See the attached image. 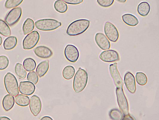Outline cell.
Instances as JSON below:
<instances>
[{
	"instance_id": "1",
	"label": "cell",
	"mask_w": 159,
	"mask_h": 120,
	"mask_svg": "<svg viewBox=\"0 0 159 120\" xmlns=\"http://www.w3.org/2000/svg\"><path fill=\"white\" fill-rule=\"evenodd\" d=\"M90 23V21L85 19L76 20L68 26L66 33L70 36L79 35L84 32L88 28Z\"/></svg>"
},
{
	"instance_id": "2",
	"label": "cell",
	"mask_w": 159,
	"mask_h": 120,
	"mask_svg": "<svg viewBox=\"0 0 159 120\" xmlns=\"http://www.w3.org/2000/svg\"><path fill=\"white\" fill-rule=\"evenodd\" d=\"M88 75L87 72L81 68L76 73L73 80V88L75 92H82L88 82Z\"/></svg>"
},
{
	"instance_id": "3",
	"label": "cell",
	"mask_w": 159,
	"mask_h": 120,
	"mask_svg": "<svg viewBox=\"0 0 159 120\" xmlns=\"http://www.w3.org/2000/svg\"><path fill=\"white\" fill-rule=\"evenodd\" d=\"M5 88L9 94L16 96L19 93V89L17 80L15 76L10 72H8L4 78Z\"/></svg>"
},
{
	"instance_id": "4",
	"label": "cell",
	"mask_w": 159,
	"mask_h": 120,
	"mask_svg": "<svg viewBox=\"0 0 159 120\" xmlns=\"http://www.w3.org/2000/svg\"><path fill=\"white\" fill-rule=\"evenodd\" d=\"M36 28L43 31L55 30L62 25L61 22L52 19H44L36 21L35 23Z\"/></svg>"
},
{
	"instance_id": "5",
	"label": "cell",
	"mask_w": 159,
	"mask_h": 120,
	"mask_svg": "<svg viewBox=\"0 0 159 120\" xmlns=\"http://www.w3.org/2000/svg\"><path fill=\"white\" fill-rule=\"evenodd\" d=\"M40 38L39 33L33 31L28 34L22 41V46L25 50H30L34 47L38 43Z\"/></svg>"
},
{
	"instance_id": "6",
	"label": "cell",
	"mask_w": 159,
	"mask_h": 120,
	"mask_svg": "<svg viewBox=\"0 0 159 120\" xmlns=\"http://www.w3.org/2000/svg\"><path fill=\"white\" fill-rule=\"evenodd\" d=\"M104 29L106 36L110 41L116 42L118 40L119 38V32L114 24L107 21L105 23Z\"/></svg>"
},
{
	"instance_id": "7",
	"label": "cell",
	"mask_w": 159,
	"mask_h": 120,
	"mask_svg": "<svg viewBox=\"0 0 159 120\" xmlns=\"http://www.w3.org/2000/svg\"><path fill=\"white\" fill-rule=\"evenodd\" d=\"M117 101L119 107L124 116L129 115V106L123 88H117L116 90Z\"/></svg>"
},
{
	"instance_id": "8",
	"label": "cell",
	"mask_w": 159,
	"mask_h": 120,
	"mask_svg": "<svg viewBox=\"0 0 159 120\" xmlns=\"http://www.w3.org/2000/svg\"><path fill=\"white\" fill-rule=\"evenodd\" d=\"M22 9L18 7L11 9L6 16L5 21L10 26L15 24L20 20L22 14Z\"/></svg>"
},
{
	"instance_id": "9",
	"label": "cell",
	"mask_w": 159,
	"mask_h": 120,
	"mask_svg": "<svg viewBox=\"0 0 159 120\" xmlns=\"http://www.w3.org/2000/svg\"><path fill=\"white\" fill-rule=\"evenodd\" d=\"M64 52L66 59L71 62H76L79 56V52L78 49L72 44L67 45L65 48Z\"/></svg>"
},
{
	"instance_id": "10",
	"label": "cell",
	"mask_w": 159,
	"mask_h": 120,
	"mask_svg": "<svg viewBox=\"0 0 159 120\" xmlns=\"http://www.w3.org/2000/svg\"><path fill=\"white\" fill-rule=\"evenodd\" d=\"M109 70L116 88H123V83L117 68V63H114L111 64L109 66Z\"/></svg>"
},
{
	"instance_id": "11",
	"label": "cell",
	"mask_w": 159,
	"mask_h": 120,
	"mask_svg": "<svg viewBox=\"0 0 159 120\" xmlns=\"http://www.w3.org/2000/svg\"><path fill=\"white\" fill-rule=\"evenodd\" d=\"M99 58L102 61L106 62H117L120 60L117 52L112 50H108L103 51L100 54Z\"/></svg>"
},
{
	"instance_id": "12",
	"label": "cell",
	"mask_w": 159,
	"mask_h": 120,
	"mask_svg": "<svg viewBox=\"0 0 159 120\" xmlns=\"http://www.w3.org/2000/svg\"><path fill=\"white\" fill-rule=\"evenodd\" d=\"M29 108L31 112L35 116L40 112L42 109V102L40 98L37 95H34L30 98Z\"/></svg>"
},
{
	"instance_id": "13",
	"label": "cell",
	"mask_w": 159,
	"mask_h": 120,
	"mask_svg": "<svg viewBox=\"0 0 159 120\" xmlns=\"http://www.w3.org/2000/svg\"><path fill=\"white\" fill-rule=\"evenodd\" d=\"M95 40L97 46L102 50H106L110 49L111 46L110 42L103 33L101 32L96 33Z\"/></svg>"
},
{
	"instance_id": "14",
	"label": "cell",
	"mask_w": 159,
	"mask_h": 120,
	"mask_svg": "<svg viewBox=\"0 0 159 120\" xmlns=\"http://www.w3.org/2000/svg\"><path fill=\"white\" fill-rule=\"evenodd\" d=\"M35 86L32 82L28 81H21L19 87L20 93L26 95H30L35 92Z\"/></svg>"
},
{
	"instance_id": "15",
	"label": "cell",
	"mask_w": 159,
	"mask_h": 120,
	"mask_svg": "<svg viewBox=\"0 0 159 120\" xmlns=\"http://www.w3.org/2000/svg\"><path fill=\"white\" fill-rule=\"evenodd\" d=\"M34 52L37 56L43 59L49 58L53 54L52 50L44 46H39L36 47L34 50Z\"/></svg>"
},
{
	"instance_id": "16",
	"label": "cell",
	"mask_w": 159,
	"mask_h": 120,
	"mask_svg": "<svg viewBox=\"0 0 159 120\" xmlns=\"http://www.w3.org/2000/svg\"><path fill=\"white\" fill-rule=\"evenodd\" d=\"M124 82L128 90L131 93H135L136 90L135 80L133 74L129 72L125 75Z\"/></svg>"
},
{
	"instance_id": "17",
	"label": "cell",
	"mask_w": 159,
	"mask_h": 120,
	"mask_svg": "<svg viewBox=\"0 0 159 120\" xmlns=\"http://www.w3.org/2000/svg\"><path fill=\"white\" fill-rule=\"evenodd\" d=\"M15 100L13 95L10 94L5 95L2 101V106L4 110L8 111L10 110L14 106Z\"/></svg>"
},
{
	"instance_id": "18",
	"label": "cell",
	"mask_w": 159,
	"mask_h": 120,
	"mask_svg": "<svg viewBox=\"0 0 159 120\" xmlns=\"http://www.w3.org/2000/svg\"><path fill=\"white\" fill-rule=\"evenodd\" d=\"M49 68V61L45 60L40 62L37 66L36 72L39 77L44 76Z\"/></svg>"
},
{
	"instance_id": "19",
	"label": "cell",
	"mask_w": 159,
	"mask_h": 120,
	"mask_svg": "<svg viewBox=\"0 0 159 120\" xmlns=\"http://www.w3.org/2000/svg\"><path fill=\"white\" fill-rule=\"evenodd\" d=\"M122 19L126 24L130 26H135L139 23L137 18L130 14H126L123 15Z\"/></svg>"
},
{
	"instance_id": "20",
	"label": "cell",
	"mask_w": 159,
	"mask_h": 120,
	"mask_svg": "<svg viewBox=\"0 0 159 120\" xmlns=\"http://www.w3.org/2000/svg\"><path fill=\"white\" fill-rule=\"evenodd\" d=\"M150 7L149 4L146 2H143L139 4L137 7V12L142 16H147L149 13Z\"/></svg>"
},
{
	"instance_id": "21",
	"label": "cell",
	"mask_w": 159,
	"mask_h": 120,
	"mask_svg": "<svg viewBox=\"0 0 159 120\" xmlns=\"http://www.w3.org/2000/svg\"><path fill=\"white\" fill-rule=\"evenodd\" d=\"M17 43L16 38L14 36H10L7 38L4 41L3 47L6 50H10L14 48Z\"/></svg>"
},
{
	"instance_id": "22",
	"label": "cell",
	"mask_w": 159,
	"mask_h": 120,
	"mask_svg": "<svg viewBox=\"0 0 159 120\" xmlns=\"http://www.w3.org/2000/svg\"><path fill=\"white\" fill-rule=\"evenodd\" d=\"M16 104L21 106L24 107L27 106L30 103L29 97L25 95L18 94L16 96L15 98Z\"/></svg>"
},
{
	"instance_id": "23",
	"label": "cell",
	"mask_w": 159,
	"mask_h": 120,
	"mask_svg": "<svg viewBox=\"0 0 159 120\" xmlns=\"http://www.w3.org/2000/svg\"><path fill=\"white\" fill-rule=\"evenodd\" d=\"M34 22L30 18H27L24 22L22 26V31L24 34L25 35L30 33L34 29Z\"/></svg>"
},
{
	"instance_id": "24",
	"label": "cell",
	"mask_w": 159,
	"mask_h": 120,
	"mask_svg": "<svg viewBox=\"0 0 159 120\" xmlns=\"http://www.w3.org/2000/svg\"><path fill=\"white\" fill-rule=\"evenodd\" d=\"M23 65L26 70L29 72L34 70L36 67L35 61L30 58L25 59L23 61Z\"/></svg>"
},
{
	"instance_id": "25",
	"label": "cell",
	"mask_w": 159,
	"mask_h": 120,
	"mask_svg": "<svg viewBox=\"0 0 159 120\" xmlns=\"http://www.w3.org/2000/svg\"><path fill=\"white\" fill-rule=\"evenodd\" d=\"M75 72V69L73 66L68 65L64 68L62 72L63 78L67 80H69L74 76Z\"/></svg>"
},
{
	"instance_id": "26",
	"label": "cell",
	"mask_w": 159,
	"mask_h": 120,
	"mask_svg": "<svg viewBox=\"0 0 159 120\" xmlns=\"http://www.w3.org/2000/svg\"><path fill=\"white\" fill-rule=\"evenodd\" d=\"M14 70L16 74L20 78L24 79L25 78L27 75V72L21 64L17 63L15 65Z\"/></svg>"
},
{
	"instance_id": "27",
	"label": "cell",
	"mask_w": 159,
	"mask_h": 120,
	"mask_svg": "<svg viewBox=\"0 0 159 120\" xmlns=\"http://www.w3.org/2000/svg\"><path fill=\"white\" fill-rule=\"evenodd\" d=\"M0 33L2 35L7 37L11 34L10 29L5 21L0 20Z\"/></svg>"
},
{
	"instance_id": "28",
	"label": "cell",
	"mask_w": 159,
	"mask_h": 120,
	"mask_svg": "<svg viewBox=\"0 0 159 120\" xmlns=\"http://www.w3.org/2000/svg\"><path fill=\"white\" fill-rule=\"evenodd\" d=\"M54 7L57 12L61 13L65 12L68 8L67 4L61 0L56 1L54 3Z\"/></svg>"
},
{
	"instance_id": "29",
	"label": "cell",
	"mask_w": 159,
	"mask_h": 120,
	"mask_svg": "<svg viewBox=\"0 0 159 120\" xmlns=\"http://www.w3.org/2000/svg\"><path fill=\"white\" fill-rule=\"evenodd\" d=\"M136 81L140 85L144 86L147 82V78L146 74L142 72H138L135 76Z\"/></svg>"
},
{
	"instance_id": "30",
	"label": "cell",
	"mask_w": 159,
	"mask_h": 120,
	"mask_svg": "<svg viewBox=\"0 0 159 120\" xmlns=\"http://www.w3.org/2000/svg\"><path fill=\"white\" fill-rule=\"evenodd\" d=\"M110 117L114 120H121L123 119V115L121 111L118 109H111L109 112Z\"/></svg>"
},
{
	"instance_id": "31",
	"label": "cell",
	"mask_w": 159,
	"mask_h": 120,
	"mask_svg": "<svg viewBox=\"0 0 159 120\" xmlns=\"http://www.w3.org/2000/svg\"><path fill=\"white\" fill-rule=\"evenodd\" d=\"M23 0H7L5 2V7L7 9L15 8L20 4Z\"/></svg>"
},
{
	"instance_id": "32",
	"label": "cell",
	"mask_w": 159,
	"mask_h": 120,
	"mask_svg": "<svg viewBox=\"0 0 159 120\" xmlns=\"http://www.w3.org/2000/svg\"><path fill=\"white\" fill-rule=\"evenodd\" d=\"M27 80L34 84L37 83L39 80L37 74L34 71H31L29 72L27 75Z\"/></svg>"
},
{
	"instance_id": "33",
	"label": "cell",
	"mask_w": 159,
	"mask_h": 120,
	"mask_svg": "<svg viewBox=\"0 0 159 120\" xmlns=\"http://www.w3.org/2000/svg\"><path fill=\"white\" fill-rule=\"evenodd\" d=\"M9 60L8 58L4 56H0V70L5 69L8 66Z\"/></svg>"
},
{
	"instance_id": "34",
	"label": "cell",
	"mask_w": 159,
	"mask_h": 120,
	"mask_svg": "<svg viewBox=\"0 0 159 120\" xmlns=\"http://www.w3.org/2000/svg\"><path fill=\"white\" fill-rule=\"evenodd\" d=\"M114 0H97L98 4L103 8L111 6L114 3Z\"/></svg>"
},
{
	"instance_id": "35",
	"label": "cell",
	"mask_w": 159,
	"mask_h": 120,
	"mask_svg": "<svg viewBox=\"0 0 159 120\" xmlns=\"http://www.w3.org/2000/svg\"><path fill=\"white\" fill-rule=\"evenodd\" d=\"M65 3L71 4H79L83 2V0H62Z\"/></svg>"
},
{
	"instance_id": "36",
	"label": "cell",
	"mask_w": 159,
	"mask_h": 120,
	"mask_svg": "<svg viewBox=\"0 0 159 120\" xmlns=\"http://www.w3.org/2000/svg\"><path fill=\"white\" fill-rule=\"evenodd\" d=\"M41 120H53V119L50 117L48 116H45L42 117Z\"/></svg>"
},
{
	"instance_id": "37",
	"label": "cell",
	"mask_w": 159,
	"mask_h": 120,
	"mask_svg": "<svg viewBox=\"0 0 159 120\" xmlns=\"http://www.w3.org/2000/svg\"><path fill=\"white\" fill-rule=\"evenodd\" d=\"M0 120H10L9 118L6 116H1L0 117Z\"/></svg>"
},
{
	"instance_id": "38",
	"label": "cell",
	"mask_w": 159,
	"mask_h": 120,
	"mask_svg": "<svg viewBox=\"0 0 159 120\" xmlns=\"http://www.w3.org/2000/svg\"><path fill=\"white\" fill-rule=\"evenodd\" d=\"M118 2L121 3H125L127 0H116Z\"/></svg>"
},
{
	"instance_id": "39",
	"label": "cell",
	"mask_w": 159,
	"mask_h": 120,
	"mask_svg": "<svg viewBox=\"0 0 159 120\" xmlns=\"http://www.w3.org/2000/svg\"><path fill=\"white\" fill-rule=\"evenodd\" d=\"M2 38L1 37H0V45H1V44L2 43Z\"/></svg>"
},
{
	"instance_id": "40",
	"label": "cell",
	"mask_w": 159,
	"mask_h": 120,
	"mask_svg": "<svg viewBox=\"0 0 159 120\" xmlns=\"http://www.w3.org/2000/svg\"></svg>"
}]
</instances>
